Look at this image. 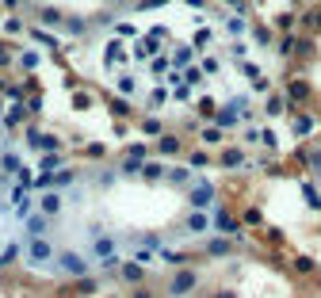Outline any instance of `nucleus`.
Listing matches in <instances>:
<instances>
[{
	"instance_id": "1",
	"label": "nucleus",
	"mask_w": 321,
	"mask_h": 298,
	"mask_svg": "<svg viewBox=\"0 0 321 298\" xmlns=\"http://www.w3.org/2000/svg\"><path fill=\"white\" fill-rule=\"evenodd\" d=\"M61 264H65V268H69L73 275H84V260H80V256H65Z\"/></svg>"
},
{
	"instance_id": "2",
	"label": "nucleus",
	"mask_w": 321,
	"mask_h": 298,
	"mask_svg": "<svg viewBox=\"0 0 321 298\" xmlns=\"http://www.w3.org/2000/svg\"><path fill=\"white\" fill-rule=\"evenodd\" d=\"M23 119H27V111H23V107H8V126L23 123Z\"/></svg>"
},
{
	"instance_id": "3",
	"label": "nucleus",
	"mask_w": 321,
	"mask_h": 298,
	"mask_svg": "<svg viewBox=\"0 0 321 298\" xmlns=\"http://www.w3.org/2000/svg\"><path fill=\"white\" fill-rule=\"evenodd\" d=\"M4 31H8V35H19V31H23V23H19V19H8V23H4Z\"/></svg>"
},
{
	"instance_id": "4",
	"label": "nucleus",
	"mask_w": 321,
	"mask_h": 298,
	"mask_svg": "<svg viewBox=\"0 0 321 298\" xmlns=\"http://www.w3.org/2000/svg\"><path fill=\"white\" fill-rule=\"evenodd\" d=\"M31 253H35V260H42V256H50V245H42V241H38V245L31 249Z\"/></svg>"
},
{
	"instance_id": "5",
	"label": "nucleus",
	"mask_w": 321,
	"mask_h": 298,
	"mask_svg": "<svg viewBox=\"0 0 321 298\" xmlns=\"http://www.w3.org/2000/svg\"><path fill=\"white\" fill-rule=\"evenodd\" d=\"M42 211L46 214H58V199H54V195H50V199H42Z\"/></svg>"
},
{
	"instance_id": "6",
	"label": "nucleus",
	"mask_w": 321,
	"mask_h": 298,
	"mask_svg": "<svg viewBox=\"0 0 321 298\" xmlns=\"http://www.w3.org/2000/svg\"><path fill=\"white\" fill-rule=\"evenodd\" d=\"M42 19H46V23H58L61 16H58V12H54V8H42Z\"/></svg>"
},
{
	"instance_id": "7",
	"label": "nucleus",
	"mask_w": 321,
	"mask_h": 298,
	"mask_svg": "<svg viewBox=\"0 0 321 298\" xmlns=\"http://www.w3.org/2000/svg\"><path fill=\"white\" fill-rule=\"evenodd\" d=\"M4 4H8V8H19V0H4Z\"/></svg>"
}]
</instances>
